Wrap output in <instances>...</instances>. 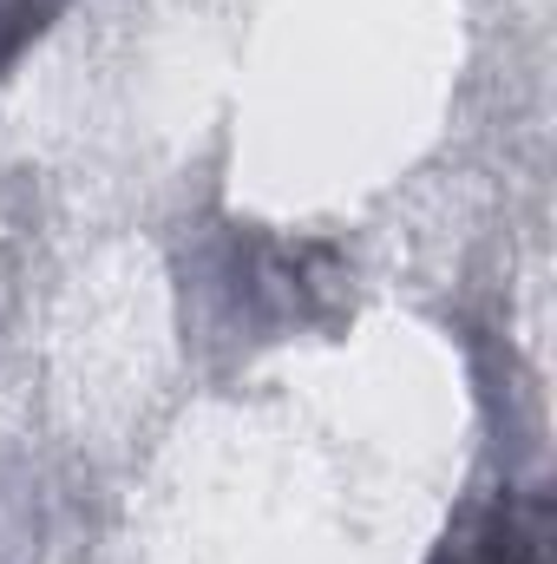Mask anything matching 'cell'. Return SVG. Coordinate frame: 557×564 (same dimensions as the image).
<instances>
[{"mask_svg":"<svg viewBox=\"0 0 557 564\" xmlns=\"http://www.w3.org/2000/svg\"><path fill=\"white\" fill-rule=\"evenodd\" d=\"M433 564H551V506L538 492H505L479 506Z\"/></svg>","mask_w":557,"mask_h":564,"instance_id":"cell-1","label":"cell"}]
</instances>
